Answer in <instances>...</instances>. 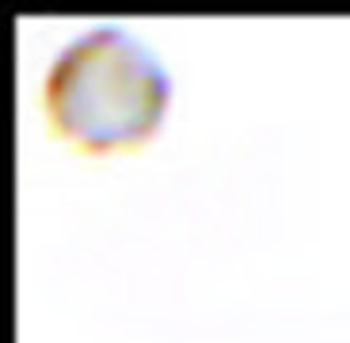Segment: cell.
Wrapping results in <instances>:
<instances>
[{
	"instance_id": "6da1fadb",
	"label": "cell",
	"mask_w": 350,
	"mask_h": 343,
	"mask_svg": "<svg viewBox=\"0 0 350 343\" xmlns=\"http://www.w3.org/2000/svg\"><path fill=\"white\" fill-rule=\"evenodd\" d=\"M167 73L118 23H96L53 53L42 107L57 134L80 149L137 145L160 123Z\"/></svg>"
}]
</instances>
